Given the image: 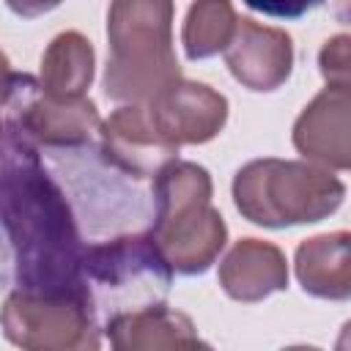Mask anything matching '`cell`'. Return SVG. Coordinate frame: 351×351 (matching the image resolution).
<instances>
[{"label":"cell","instance_id":"cell-1","mask_svg":"<svg viewBox=\"0 0 351 351\" xmlns=\"http://www.w3.org/2000/svg\"><path fill=\"white\" fill-rule=\"evenodd\" d=\"M0 230L11 250L16 291L38 296L90 293L74 211L44 170L38 145L11 121H3L0 129Z\"/></svg>","mask_w":351,"mask_h":351},{"label":"cell","instance_id":"cell-2","mask_svg":"<svg viewBox=\"0 0 351 351\" xmlns=\"http://www.w3.org/2000/svg\"><path fill=\"white\" fill-rule=\"evenodd\" d=\"M173 0H112L104 93L121 104H148L181 77L173 49Z\"/></svg>","mask_w":351,"mask_h":351},{"label":"cell","instance_id":"cell-3","mask_svg":"<svg viewBox=\"0 0 351 351\" xmlns=\"http://www.w3.org/2000/svg\"><path fill=\"white\" fill-rule=\"evenodd\" d=\"M151 239L173 271L195 277L219 258L228 228L211 206V176L195 162L173 159L154 176Z\"/></svg>","mask_w":351,"mask_h":351},{"label":"cell","instance_id":"cell-4","mask_svg":"<svg viewBox=\"0 0 351 351\" xmlns=\"http://www.w3.org/2000/svg\"><path fill=\"white\" fill-rule=\"evenodd\" d=\"M346 184L329 170L291 159H252L233 178V203L263 228L321 222L340 208Z\"/></svg>","mask_w":351,"mask_h":351},{"label":"cell","instance_id":"cell-5","mask_svg":"<svg viewBox=\"0 0 351 351\" xmlns=\"http://www.w3.org/2000/svg\"><path fill=\"white\" fill-rule=\"evenodd\" d=\"M82 274L93 296L96 315L104 321L126 310L165 302L173 282V269L151 233H126L85 247Z\"/></svg>","mask_w":351,"mask_h":351},{"label":"cell","instance_id":"cell-6","mask_svg":"<svg viewBox=\"0 0 351 351\" xmlns=\"http://www.w3.org/2000/svg\"><path fill=\"white\" fill-rule=\"evenodd\" d=\"M3 335L30 351L99 348V315L90 293L38 296L11 291L0 307Z\"/></svg>","mask_w":351,"mask_h":351},{"label":"cell","instance_id":"cell-7","mask_svg":"<svg viewBox=\"0 0 351 351\" xmlns=\"http://www.w3.org/2000/svg\"><path fill=\"white\" fill-rule=\"evenodd\" d=\"M11 121L30 143L47 148H80L99 132V110L85 96H55L30 74H14L5 104Z\"/></svg>","mask_w":351,"mask_h":351},{"label":"cell","instance_id":"cell-8","mask_svg":"<svg viewBox=\"0 0 351 351\" xmlns=\"http://www.w3.org/2000/svg\"><path fill=\"white\" fill-rule=\"evenodd\" d=\"M99 148L101 159L129 178H154L178 156V145L162 137L145 104H123L99 123Z\"/></svg>","mask_w":351,"mask_h":351},{"label":"cell","instance_id":"cell-9","mask_svg":"<svg viewBox=\"0 0 351 351\" xmlns=\"http://www.w3.org/2000/svg\"><path fill=\"white\" fill-rule=\"evenodd\" d=\"M151 121L173 145H200L214 140L228 121V99L192 80H176L148 104Z\"/></svg>","mask_w":351,"mask_h":351},{"label":"cell","instance_id":"cell-10","mask_svg":"<svg viewBox=\"0 0 351 351\" xmlns=\"http://www.w3.org/2000/svg\"><path fill=\"white\" fill-rule=\"evenodd\" d=\"M222 52L233 80L261 93L277 90L293 69L291 36L280 27H266L250 16H241L236 22L233 38Z\"/></svg>","mask_w":351,"mask_h":351},{"label":"cell","instance_id":"cell-11","mask_svg":"<svg viewBox=\"0 0 351 351\" xmlns=\"http://www.w3.org/2000/svg\"><path fill=\"white\" fill-rule=\"evenodd\" d=\"M351 85H326L296 118L293 145L302 156L335 170L351 167L348 151Z\"/></svg>","mask_w":351,"mask_h":351},{"label":"cell","instance_id":"cell-12","mask_svg":"<svg viewBox=\"0 0 351 351\" xmlns=\"http://www.w3.org/2000/svg\"><path fill=\"white\" fill-rule=\"evenodd\" d=\"M104 332L118 351H159V348H206L189 315L165 302L126 310L104 321Z\"/></svg>","mask_w":351,"mask_h":351},{"label":"cell","instance_id":"cell-13","mask_svg":"<svg viewBox=\"0 0 351 351\" xmlns=\"http://www.w3.org/2000/svg\"><path fill=\"white\" fill-rule=\"evenodd\" d=\"M219 285L236 302H261L288 288V263L280 247L261 239H239L219 263Z\"/></svg>","mask_w":351,"mask_h":351},{"label":"cell","instance_id":"cell-14","mask_svg":"<svg viewBox=\"0 0 351 351\" xmlns=\"http://www.w3.org/2000/svg\"><path fill=\"white\" fill-rule=\"evenodd\" d=\"M351 236L346 230L304 239L296 247V277L304 293L343 302L351 296Z\"/></svg>","mask_w":351,"mask_h":351},{"label":"cell","instance_id":"cell-15","mask_svg":"<svg viewBox=\"0 0 351 351\" xmlns=\"http://www.w3.org/2000/svg\"><path fill=\"white\" fill-rule=\"evenodd\" d=\"M93 63L90 41L77 30H66L41 55V88L55 96H85L93 80Z\"/></svg>","mask_w":351,"mask_h":351},{"label":"cell","instance_id":"cell-16","mask_svg":"<svg viewBox=\"0 0 351 351\" xmlns=\"http://www.w3.org/2000/svg\"><path fill=\"white\" fill-rule=\"evenodd\" d=\"M236 11L230 0H195L184 19V52L189 60H206L228 47L236 30Z\"/></svg>","mask_w":351,"mask_h":351},{"label":"cell","instance_id":"cell-17","mask_svg":"<svg viewBox=\"0 0 351 351\" xmlns=\"http://www.w3.org/2000/svg\"><path fill=\"white\" fill-rule=\"evenodd\" d=\"M326 85H351V38L346 33L329 38L318 55Z\"/></svg>","mask_w":351,"mask_h":351},{"label":"cell","instance_id":"cell-18","mask_svg":"<svg viewBox=\"0 0 351 351\" xmlns=\"http://www.w3.org/2000/svg\"><path fill=\"white\" fill-rule=\"evenodd\" d=\"M252 11H261L266 16H277V19H299L307 11L318 8L324 0H244Z\"/></svg>","mask_w":351,"mask_h":351},{"label":"cell","instance_id":"cell-19","mask_svg":"<svg viewBox=\"0 0 351 351\" xmlns=\"http://www.w3.org/2000/svg\"><path fill=\"white\" fill-rule=\"evenodd\" d=\"M63 0H5V5L16 14V16H22V19H33V16H41V14H47V11H52V8H58Z\"/></svg>","mask_w":351,"mask_h":351},{"label":"cell","instance_id":"cell-20","mask_svg":"<svg viewBox=\"0 0 351 351\" xmlns=\"http://www.w3.org/2000/svg\"><path fill=\"white\" fill-rule=\"evenodd\" d=\"M14 69H11V63H8V58L0 52V112L5 110V104H8V96H11V88H14ZM0 129H3V121H0Z\"/></svg>","mask_w":351,"mask_h":351}]
</instances>
